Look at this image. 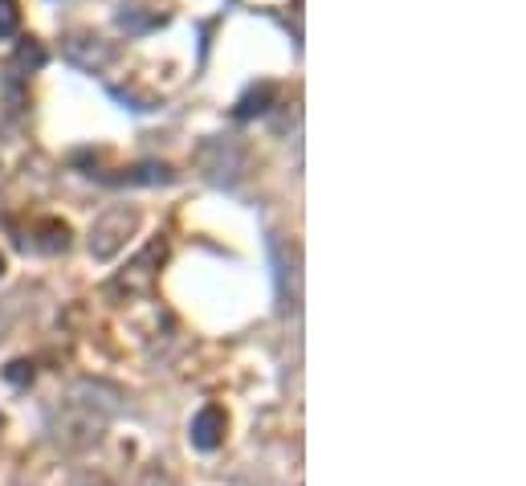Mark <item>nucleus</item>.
<instances>
[{"instance_id": "nucleus-6", "label": "nucleus", "mask_w": 526, "mask_h": 486, "mask_svg": "<svg viewBox=\"0 0 526 486\" xmlns=\"http://www.w3.org/2000/svg\"><path fill=\"white\" fill-rule=\"evenodd\" d=\"M135 486H180V478L172 474L168 462H147V466L139 470V478H135Z\"/></svg>"}, {"instance_id": "nucleus-8", "label": "nucleus", "mask_w": 526, "mask_h": 486, "mask_svg": "<svg viewBox=\"0 0 526 486\" xmlns=\"http://www.w3.org/2000/svg\"><path fill=\"white\" fill-rule=\"evenodd\" d=\"M21 25V9L17 0H0V37H12Z\"/></svg>"}, {"instance_id": "nucleus-7", "label": "nucleus", "mask_w": 526, "mask_h": 486, "mask_svg": "<svg viewBox=\"0 0 526 486\" xmlns=\"http://www.w3.org/2000/svg\"><path fill=\"white\" fill-rule=\"evenodd\" d=\"M45 62H49V54H45V49H41L33 37L17 45V66H21V70H29V74H33V70H41Z\"/></svg>"}, {"instance_id": "nucleus-11", "label": "nucleus", "mask_w": 526, "mask_h": 486, "mask_svg": "<svg viewBox=\"0 0 526 486\" xmlns=\"http://www.w3.org/2000/svg\"><path fill=\"white\" fill-rule=\"evenodd\" d=\"M4 376H9L12 384H25V380H33V368H29V364H9V372H4Z\"/></svg>"}, {"instance_id": "nucleus-3", "label": "nucleus", "mask_w": 526, "mask_h": 486, "mask_svg": "<svg viewBox=\"0 0 526 486\" xmlns=\"http://www.w3.org/2000/svg\"><path fill=\"white\" fill-rule=\"evenodd\" d=\"M163 262V242H155V245H147L139 258H135L131 266H127L123 274H119L115 283H111V294H147L152 291V283H155V266Z\"/></svg>"}, {"instance_id": "nucleus-2", "label": "nucleus", "mask_w": 526, "mask_h": 486, "mask_svg": "<svg viewBox=\"0 0 526 486\" xmlns=\"http://www.w3.org/2000/svg\"><path fill=\"white\" fill-rule=\"evenodd\" d=\"M135 225H139V213L135 209H127V204H119V209H111V213H103L95 221V229H90V253L95 258H115L119 250H123L127 234H131Z\"/></svg>"}, {"instance_id": "nucleus-4", "label": "nucleus", "mask_w": 526, "mask_h": 486, "mask_svg": "<svg viewBox=\"0 0 526 486\" xmlns=\"http://www.w3.org/2000/svg\"><path fill=\"white\" fill-rule=\"evenodd\" d=\"M225 429H229V417H225V408L220 405H204L196 417H192V425H188V438H192V446L196 449H217L220 441H225Z\"/></svg>"}, {"instance_id": "nucleus-5", "label": "nucleus", "mask_w": 526, "mask_h": 486, "mask_svg": "<svg viewBox=\"0 0 526 486\" xmlns=\"http://www.w3.org/2000/svg\"><path fill=\"white\" fill-rule=\"evenodd\" d=\"M123 185H168L172 180V168H163V164H139L131 168L127 176H119Z\"/></svg>"}, {"instance_id": "nucleus-10", "label": "nucleus", "mask_w": 526, "mask_h": 486, "mask_svg": "<svg viewBox=\"0 0 526 486\" xmlns=\"http://www.w3.org/2000/svg\"><path fill=\"white\" fill-rule=\"evenodd\" d=\"M45 242H41V245H45V250L49 253H58V250H66V245H70V229H66V225H58V221H49L45 225Z\"/></svg>"}, {"instance_id": "nucleus-12", "label": "nucleus", "mask_w": 526, "mask_h": 486, "mask_svg": "<svg viewBox=\"0 0 526 486\" xmlns=\"http://www.w3.org/2000/svg\"><path fill=\"white\" fill-rule=\"evenodd\" d=\"M70 486H119V482H111L106 474H78Z\"/></svg>"}, {"instance_id": "nucleus-9", "label": "nucleus", "mask_w": 526, "mask_h": 486, "mask_svg": "<svg viewBox=\"0 0 526 486\" xmlns=\"http://www.w3.org/2000/svg\"><path fill=\"white\" fill-rule=\"evenodd\" d=\"M269 98H274V86H261V90H253V95H249L245 103H241V107H237V119H249V115H258V111H266V107H261V103H269Z\"/></svg>"}, {"instance_id": "nucleus-13", "label": "nucleus", "mask_w": 526, "mask_h": 486, "mask_svg": "<svg viewBox=\"0 0 526 486\" xmlns=\"http://www.w3.org/2000/svg\"><path fill=\"white\" fill-rule=\"evenodd\" d=\"M0 274H4V258H0Z\"/></svg>"}, {"instance_id": "nucleus-1", "label": "nucleus", "mask_w": 526, "mask_h": 486, "mask_svg": "<svg viewBox=\"0 0 526 486\" xmlns=\"http://www.w3.org/2000/svg\"><path fill=\"white\" fill-rule=\"evenodd\" d=\"M119 413V392L98 380H74L66 397L49 408V438L70 454L90 449L106 433V421Z\"/></svg>"}]
</instances>
